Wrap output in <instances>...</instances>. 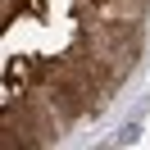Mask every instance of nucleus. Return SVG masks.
Returning <instances> with one entry per match:
<instances>
[]
</instances>
